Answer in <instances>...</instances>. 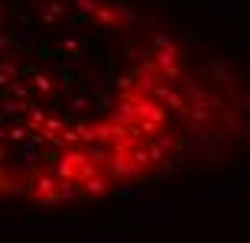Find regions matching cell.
Returning a JSON list of instances; mask_svg holds the SVG:
<instances>
[{
  "label": "cell",
  "mask_w": 250,
  "mask_h": 243,
  "mask_svg": "<svg viewBox=\"0 0 250 243\" xmlns=\"http://www.w3.org/2000/svg\"><path fill=\"white\" fill-rule=\"evenodd\" d=\"M91 162V156H88V150H78V146H65L62 152L56 156V175L62 178V182H78V175H82V168Z\"/></svg>",
  "instance_id": "obj_1"
},
{
  "label": "cell",
  "mask_w": 250,
  "mask_h": 243,
  "mask_svg": "<svg viewBox=\"0 0 250 243\" xmlns=\"http://www.w3.org/2000/svg\"><path fill=\"white\" fill-rule=\"evenodd\" d=\"M149 58L156 62V68L169 78V81H176V78H186V68H182V58H186V56H182V52L176 49V42H172V46L156 49V52H153Z\"/></svg>",
  "instance_id": "obj_2"
},
{
  "label": "cell",
  "mask_w": 250,
  "mask_h": 243,
  "mask_svg": "<svg viewBox=\"0 0 250 243\" xmlns=\"http://www.w3.org/2000/svg\"><path fill=\"white\" fill-rule=\"evenodd\" d=\"M33 198H36V205H46V207H56L62 205V195H59V175H42L33 178Z\"/></svg>",
  "instance_id": "obj_3"
},
{
  "label": "cell",
  "mask_w": 250,
  "mask_h": 243,
  "mask_svg": "<svg viewBox=\"0 0 250 243\" xmlns=\"http://www.w3.org/2000/svg\"><path fill=\"white\" fill-rule=\"evenodd\" d=\"M133 97V107H137V117L140 120H156V123H166V104H159L153 94L146 91H127Z\"/></svg>",
  "instance_id": "obj_4"
},
{
  "label": "cell",
  "mask_w": 250,
  "mask_h": 243,
  "mask_svg": "<svg viewBox=\"0 0 250 243\" xmlns=\"http://www.w3.org/2000/svg\"><path fill=\"white\" fill-rule=\"evenodd\" d=\"M149 94H153V97H156L159 104L172 107L176 113H188V107H192V104H188L186 97H182V91H179V88H176L172 81H169V78H166V81H159V84H156V88H153Z\"/></svg>",
  "instance_id": "obj_5"
},
{
  "label": "cell",
  "mask_w": 250,
  "mask_h": 243,
  "mask_svg": "<svg viewBox=\"0 0 250 243\" xmlns=\"http://www.w3.org/2000/svg\"><path fill=\"white\" fill-rule=\"evenodd\" d=\"M133 78H137V91H146V94L153 91L159 81H166V75H163V72L156 68V62H153V58L133 68Z\"/></svg>",
  "instance_id": "obj_6"
},
{
  "label": "cell",
  "mask_w": 250,
  "mask_h": 243,
  "mask_svg": "<svg viewBox=\"0 0 250 243\" xmlns=\"http://www.w3.org/2000/svg\"><path fill=\"white\" fill-rule=\"evenodd\" d=\"M111 178H117V182H130V178H137L140 172H137V166H133V159H130V150L127 152H114V159H111V166L104 168Z\"/></svg>",
  "instance_id": "obj_7"
},
{
  "label": "cell",
  "mask_w": 250,
  "mask_h": 243,
  "mask_svg": "<svg viewBox=\"0 0 250 243\" xmlns=\"http://www.w3.org/2000/svg\"><path fill=\"white\" fill-rule=\"evenodd\" d=\"M78 185H82L84 195H107V188H111V175H107L104 168H98V172H91L88 178H82Z\"/></svg>",
  "instance_id": "obj_8"
},
{
  "label": "cell",
  "mask_w": 250,
  "mask_h": 243,
  "mask_svg": "<svg viewBox=\"0 0 250 243\" xmlns=\"http://www.w3.org/2000/svg\"><path fill=\"white\" fill-rule=\"evenodd\" d=\"M111 120L124 123V127H133V123L140 120V117H137V107H133V97H130V94H124L121 101L114 104V113H111Z\"/></svg>",
  "instance_id": "obj_9"
},
{
  "label": "cell",
  "mask_w": 250,
  "mask_h": 243,
  "mask_svg": "<svg viewBox=\"0 0 250 243\" xmlns=\"http://www.w3.org/2000/svg\"><path fill=\"white\" fill-rule=\"evenodd\" d=\"M208 72L218 78V84H231V81H234V75L228 72V65H224L221 56H211V62H208Z\"/></svg>",
  "instance_id": "obj_10"
},
{
  "label": "cell",
  "mask_w": 250,
  "mask_h": 243,
  "mask_svg": "<svg viewBox=\"0 0 250 243\" xmlns=\"http://www.w3.org/2000/svg\"><path fill=\"white\" fill-rule=\"evenodd\" d=\"M186 117L192 123H208V120H211V107H208V104H192Z\"/></svg>",
  "instance_id": "obj_11"
},
{
  "label": "cell",
  "mask_w": 250,
  "mask_h": 243,
  "mask_svg": "<svg viewBox=\"0 0 250 243\" xmlns=\"http://www.w3.org/2000/svg\"><path fill=\"white\" fill-rule=\"evenodd\" d=\"M59 195H62V201H78L84 191L78 188V182H62L59 178Z\"/></svg>",
  "instance_id": "obj_12"
},
{
  "label": "cell",
  "mask_w": 250,
  "mask_h": 243,
  "mask_svg": "<svg viewBox=\"0 0 250 243\" xmlns=\"http://www.w3.org/2000/svg\"><path fill=\"white\" fill-rule=\"evenodd\" d=\"M59 146H62V150H65V146H78V143H82V130H78V127H68V130H62V133H59Z\"/></svg>",
  "instance_id": "obj_13"
},
{
  "label": "cell",
  "mask_w": 250,
  "mask_h": 243,
  "mask_svg": "<svg viewBox=\"0 0 250 243\" xmlns=\"http://www.w3.org/2000/svg\"><path fill=\"white\" fill-rule=\"evenodd\" d=\"M133 127H137V133L143 140H149V136H156V133L163 130V123H156V120H137Z\"/></svg>",
  "instance_id": "obj_14"
},
{
  "label": "cell",
  "mask_w": 250,
  "mask_h": 243,
  "mask_svg": "<svg viewBox=\"0 0 250 243\" xmlns=\"http://www.w3.org/2000/svg\"><path fill=\"white\" fill-rule=\"evenodd\" d=\"M114 84H117V88H121L124 94H127V91H137V78H133V72H130V75H121Z\"/></svg>",
  "instance_id": "obj_15"
},
{
  "label": "cell",
  "mask_w": 250,
  "mask_h": 243,
  "mask_svg": "<svg viewBox=\"0 0 250 243\" xmlns=\"http://www.w3.org/2000/svg\"><path fill=\"white\" fill-rule=\"evenodd\" d=\"M42 130H49V133H46L49 140H56V133H62V123H59V117H46Z\"/></svg>",
  "instance_id": "obj_16"
},
{
  "label": "cell",
  "mask_w": 250,
  "mask_h": 243,
  "mask_svg": "<svg viewBox=\"0 0 250 243\" xmlns=\"http://www.w3.org/2000/svg\"><path fill=\"white\" fill-rule=\"evenodd\" d=\"M149 46H153V49L172 46V36H169V33H153V36H149Z\"/></svg>",
  "instance_id": "obj_17"
},
{
  "label": "cell",
  "mask_w": 250,
  "mask_h": 243,
  "mask_svg": "<svg viewBox=\"0 0 250 243\" xmlns=\"http://www.w3.org/2000/svg\"><path fill=\"white\" fill-rule=\"evenodd\" d=\"M29 123H33L36 130L46 123V113H42V107H33V104H29Z\"/></svg>",
  "instance_id": "obj_18"
},
{
  "label": "cell",
  "mask_w": 250,
  "mask_h": 243,
  "mask_svg": "<svg viewBox=\"0 0 250 243\" xmlns=\"http://www.w3.org/2000/svg\"><path fill=\"white\" fill-rule=\"evenodd\" d=\"M33 81H36V88H39V91H46V94H52V78H49V75H42V72H39V75L33 78Z\"/></svg>",
  "instance_id": "obj_19"
},
{
  "label": "cell",
  "mask_w": 250,
  "mask_h": 243,
  "mask_svg": "<svg viewBox=\"0 0 250 243\" xmlns=\"http://www.w3.org/2000/svg\"><path fill=\"white\" fill-rule=\"evenodd\" d=\"M75 78H78V72H75V68H62V84H65V88H68V91H72Z\"/></svg>",
  "instance_id": "obj_20"
},
{
  "label": "cell",
  "mask_w": 250,
  "mask_h": 243,
  "mask_svg": "<svg viewBox=\"0 0 250 243\" xmlns=\"http://www.w3.org/2000/svg\"><path fill=\"white\" fill-rule=\"evenodd\" d=\"M10 140H13V143H23V140H26V130H23V127H20V123H17V127H10Z\"/></svg>",
  "instance_id": "obj_21"
},
{
  "label": "cell",
  "mask_w": 250,
  "mask_h": 243,
  "mask_svg": "<svg viewBox=\"0 0 250 243\" xmlns=\"http://www.w3.org/2000/svg\"><path fill=\"white\" fill-rule=\"evenodd\" d=\"M13 94H17V97H26L29 91H26V88H23V84H13Z\"/></svg>",
  "instance_id": "obj_22"
},
{
  "label": "cell",
  "mask_w": 250,
  "mask_h": 243,
  "mask_svg": "<svg viewBox=\"0 0 250 243\" xmlns=\"http://www.w3.org/2000/svg\"><path fill=\"white\" fill-rule=\"evenodd\" d=\"M72 111H84V97H75V101H72Z\"/></svg>",
  "instance_id": "obj_23"
},
{
  "label": "cell",
  "mask_w": 250,
  "mask_h": 243,
  "mask_svg": "<svg viewBox=\"0 0 250 243\" xmlns=\"http://www.w3.org/2000/svg\"><path fill=\"white\" fill-rule=\"evenodd\" d=\"M0 140H3V130H0Z\"/></svg>",
  "instance_id": "obj_24"
}]
</instances>
